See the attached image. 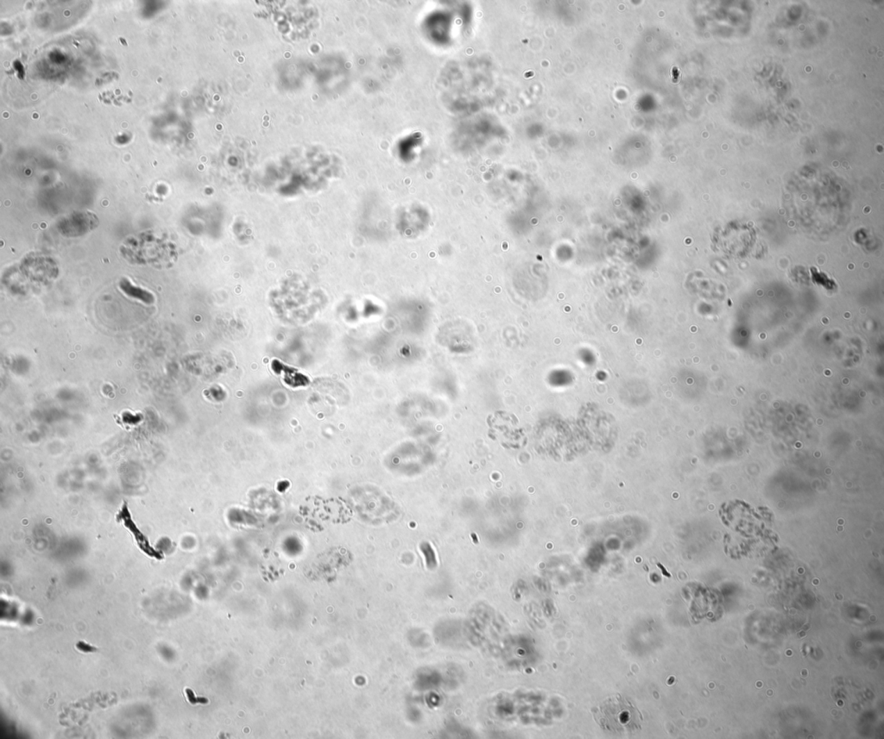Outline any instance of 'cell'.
I'll return each mask as SVG.
<instances>
[{"label": "cell", "instance_id": "5", "mask_svg": "<svg viewBox=\"0 0 884 739\" xmlns=\"http://www.w3.org/2000/svg\"><path fill=\"white\" fill-rule=\"evenodd\" d=\"M117 520H122L124 526L128 528V529L131 531V533L135 535V538H136V540L138 541V545L142 551H145L146 554H148L149 556H153V558L158 559L162 558V556H160L159 553L156 552L155 549L149 545L147 538H146L145 535L139 531L137 526H135L133 521L131 520V513L126 504H124L122 509L120 510L119 515L117 516Z\"/></svg>", "mask_w": 884, "mask_h": 739}, {"label": "cell", "instance_id": "2", "mask_svg": "<svg viewBox=\"0 0 884 739\" xmlns=\"http://www.w3.org/2000/svg\"><path fill=\"white\" fill-rule=\"evenodd\" d=\"M169 246L155 235L144 234L126 242L121 252L131 262L160 267L167 264L165 256L169 254Z\"/></svg>", "mask_w": 884, "mask_h": 739}, {"label": "cell", "instance_id": "3", "mask_svg": "<svg viewBox=\"0 0 884 739\" xmlns=\"http://www.w3.org/2000/svg\"><path fill=\"white\" fill-rule=\"evenodd\" d=\"M490 435L505 447H514V424L506 413H496L489 417Z\"/></svg>", "mask_w": 884, "mask_h": 739}, {"label": "cell", "instance_id": "6", "mask_svg": "<svg viewBox=\"0 0 884 739\" xmlns=\"http://www.w3.org/2000/svg\"><path fill=\"white\" fill-rule=\"evenodd\" d=\"M77 647L79 648L81 651L84 652H92L96 651L94 647H92L90 645H85V642H80L79 644H78Z\"/></svg>", "mask_w": 884, "mask_h": 739}, {"label": "cell", "instance_id": "7", "mask_svg": "<svg viewBox=\"0 0 884 739\" xmlns=\"http://www.w3.org/2000/svg\"><path fill=\"white\" fill-rule=\"evenodd\" d=\"M263 119H265V120H266V121H269V119H269V117H268V116H265V117H263Z\"/></svg>", "mask_w": 884, "mask_h": 739}, {"label": "cell", "instance_id": "8", "mask_svg": "<svg viewBox=\"0 0 884 739\" xmlns=\"http://www.w3.org/2000/svg\"><path fill=\"white\" fill-rule=\"evenodd\" d=\"M120 40H121V41H122L123 44H124V45L127 46L126 42L123 41V38H120Z\"/></svg>", "mask_w": 884, "mask_h": 739}, {"label": "cell", "instance_id": "1", "mask_svg": "<svg viewBox=\"0 0 884 739\" xmlns=\"http://www.w3.org/2000/svg\"><path fill=\"white\" fill-rule=\"evenodd\" d=\"M593 712L598 726L609 733L630 736L641 730L643 716L639 710L620 695L605 699Z\"/></svg>", "mask_w": 884, "mask_h": 739}, {"label": "cell", "instance_id": "4", "mask_svg": "<svg viewBox=\"0 0 884 739\" xmlns=\"http://www.w3.org/2000/svg\"><path fill=\"white\" fill-rule=\"evenodd\" d=\"M98 224V219L91 213H76L63 220L60 231L69 237H78L91 230Z\"/></svg>", "mask_w": 884, "mask_h": 739}]
</instances>
